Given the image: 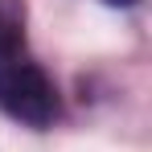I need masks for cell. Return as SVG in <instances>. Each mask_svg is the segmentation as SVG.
<instances>
[{
	"label": "cell",
	"instance_id": "obj_1",
	"mask_svg": "<svg viewBox=\"0 0 152 152\" xmlns=\"http://www.w3.org/2000/svg\"><path fill=\"white\" fill-rule=\"evenodd\" d=\"M0 111L29 127H45L58 115V91L41 66L4 58L0 62Z\"/></svg>",
	"mask_w": 152,
	"mask_h": 152
},
{
	"label": "cell",
	"instance_id": "obj_2",
	"mask_svg": "<svg viewBox=\"0 0 152 152\" xmlns=\"http://www.w3.org/2000/svg\"><path fill=\"white\" fill-rule=\"evenodd\" d=\"M21 41H25L21 12H17L8 0H0V62H4V58H17V53H21Z\"/></svg>",
	"mask_w": 152,
	"mask_h": 152
},
{
	"label": "cell",
	"instance_id": "obj_3",
	"mask_svg": "<svg viewBox=\"0 0 152 152\" xmlns=\"http://www.w3.org/2000/svg\"><path fill=\"white\" fill-rule=\"evenodd\" d=\"M103 4H111V8H132L136 0H103Z\"/></svg>",
	"mask_w": 152,
	"mask_h": 152
}]
</instances>
